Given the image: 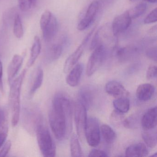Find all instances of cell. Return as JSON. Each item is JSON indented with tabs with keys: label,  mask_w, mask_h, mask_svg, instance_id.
Masks as SVG:
<instances>
[{
	"label": "cell",
	"mask_w": 157,
	"mask_h": 157,
	"mask_svg": "<svg viewBox=\"0 0 157 157\" xmlns=\"http://www.w3.org/2000/svg\"><path fill=\"white\" fill-rule=\"evenodd\" d=\"M83 71V66L81 63L75 65L70 71L66 79L67 84L71 87H76L78 84Z\"/></svg>",
	"instance_id": "ac0fdd59"
},
{
	"label": "cell",
	"mask_w": 157,
	"mask_h": 157,
	"mask_svg": "<svg viewBox=\"0 0 157 157\" xmlns=\"http://www.w3.org/2000/svg\"><path fill=\"white\" fill-rule=\"evenodd\" d=\"M3 147L0 150V157H4L7 156L9 153V151L10 150L12 146V142L10 140H9L5 142L3 144Z\"/></svg>",
	"instance_id": "d6a6232c"
},
{
	"label": "cell",
	"mask_w": 157,
	"mask_h": 157,
	"mask_svg": "<svg viewBox=\"0 0 157 157\" xmlns=\"http://www.w3.org/2000/svg\"><path fill=\"white\" fill-rule=\"evenodd\" d=\"M107 49L104 45H100L94 49L87 64V76H91L100 68L105 59Z\"/></svg>",
	"instance_id": "5b68a950"
},
{
	"label": "cell",
	"mask_w": 157,
	"mask_h": 157,
	"mask_svg": "<svg viewBox=\"0 0 157 157\" xmlns=\"http://www.w3.org/2000/svg\"><path fill=\"white\" fill-rule=\"evenodd\" d=\"M141 125L143 129L148 130L156 128L157 126V107L148 109L141 118Z\"/></svg>",
	"instance_id": "5bb4252c"
},
{
	"label": "cell",
	"mask_w": 157,
	"mask_h": 157,
	"mask_svg": "<svg viewBox=\"0 0 157 157\" xmlns=\"http://www.w3.org/2000/svg\"><path fill=\"white\" fill-rule=\"evenodd\" d=\"M101 134L105 141L108 144H112L116 138V134L113 128L108 125L103 124L100 128Z\"/></svg>",
	"instance_id": "603a6c76"
},
{
	"label": "cell",
	"mask_w": 157,
	"mask_h": 157,
	"mask_svg": "<svg viewBox=\"0 0 157 157\" xmlns=\"http://www.w3.org/2000/svg\"><path fill=\"white\" fill-rule=\"evenodd\" d=\"M147 4L145 2H141L137 4L134 8L128 10L131 19H136L140 17L146 11L147 9Z\"/></svg>",
	"instance_id": "484cf974"
},
{
	"label": "cell",
	"mask_w": 157,
	"mask_h": 157,
	"mask_svg": "<svg viewBox=\"0 0 157 157\" xmlns=\"http://www.w3.org/2000/svg\"><path fill=\"white\" fill-rule=\"evenodd\" d=\"M148 80H151L157 77V67L154 65H151L148 68L146 75Z\"/></svg>",
	"instance_id": "1f68e13d"
},
{
	"label": "cell",
	"mask_w": 157,
	"mask_h": 157,
	"mask_svg": "<svg viewBox=\"0 0 157 157\" xmlns=\"http://www.w3.org/2000/svg\"><path fill=\"white\" fill-rule=\"evenodd\" d=\"M13 33L18 39H21L23 36L24 30L21 18L18 13H16L13 20Z\"/></svg>",
	"instance_id": "4316f807"
},
{
	"label": "cell",
	"mask_w": 157,
	"mask_h": 157,
	"mask_svg": "<svg viewBox=\"0 0 157 157\" xmlns=\"http://www.w3.org/2000/svg\"><path fill=\"white\" fill-rule=\"evenodd\" d=\"M131 2H135L137 1L138 0H129Z\"/></svg>",
	"instance_id": "60d3db41"
},
{
	"label": "cell",
	"mask_w": 157,
	"mask_h": 157,
	"mask_svg": "<svg viewBox=\"0 0 157 157\" xmlns=\"http://www.w3.org/2000/svg\"><path fill=\"white\" fill-rule=\"evenodd\" d=\"M8 136V132L7 129H4L0 131V148L3 146L6 141Z\"/></svg>",
	"instance_id": "d590c367"
},
{
	"label": "cell",
	"mask_w": 157,
	"mask_h": 157,
	"mask_svg": "<svg viewBox=\"0 0 157 157\" xmlns=\"http://www.w3.org/2000/svg\"><path fill=\"white\" fill-rule=\"evenodd\" d=\"M6 121L5 113L2 110H0V129L4 128Z\"/></svg>",
	"instance_id": "74e56055"
},
{
	"label": "cell",
	"mask_w": 157,
	"mask_h": 157,
	"mask_svg": "<svg viewBox=\"0 0 157 157\" xmlns=\"http://www.w3.org/2000/svg\"><path fill=\"white\" fill-rule=\"evenodd\" d=\"M146 56L148 58L155 61H157V47H153L147 50Z\"/></svg>",
	"instance_id": "836d02e7"
},
{
	"label": "cell",
	"mask_w": 157,
	"mask_h": 157,
	"mask_svg": "<svg viewBox=\"0 0 157 157\" xmlns=\"http://www.w3.org/2000/svg\"><path fill=\"white\" fill-rule=\"evenodd\" d=\"M110 120L111 123L115 126H118L124 123V113H120L116 110L112 112L110 116Z\"/></svg>",
	"instance_id": "83f0119b"
},
{
	"label": "cell",
	"mask_w": 157,
	"mask_h": 157,
	"mask_svg": "<svg viewBox=\"0 0 157 157\" xmlns=\"http://www.w3.org/2000/svg\"><path fill=\"white\" fill-rule=\"evenodd\" d=\"M36 2L37 0H18L19 8L23 12L28 11L34 8Z\"/></svg>",
	"instance_id": "f1b7e54d"
},
{
	"label": "cell",
	"mask_w": 157,
	"mask_h": 157,
	"mask_svg": "<svg viewBox=\"0 0 157 157\" xmlns=\"http://www.w3.org/2000/svg\"><path fill=\"white\" fill-rule=\"evenodd\" d=\"M116 56L121 62L130 60L136 56L140 51V48L135 45L128 46L123 48H115Z\"/></svg>",
	"instance_id": "7c38bea8"
},
{
	"label": "cell",
	"mask_w": 157,
	"mask_h": 157,
	"mask_svg": "<svg viewBox=\"0 0 157 157\" xmlns=\"http://www.w3.org/2000/svg\"><path fill=\"white\" fill-rule=\"evenodd\" d=\"M99 7L100 4L96 1H94L90 4L84 17L78 24V29L79 31H84L90 27L97 15Z\"/></svg>",
	"instance_id": "8fae6325"
},
{
	"label": "cell",
	"mask_w": 157,
	"mask_h": 157,
	"mask_svg": "<svg viewBox=\"0 0 157 157\" xmlns=\"http://www.w3.org/2000/svg\"><path fill=\"white\" fill-rule=\"evenodd\" d=\"M105 91L111 96L116 98H128L129 93L124 86L116 81H111L106 83Z\"/></svg>",
	"instance_id": "4fadbf2b"
},
{
	"label": "cell",
	"mask_w": 157,
	"mask_h": 157,
	"mask_svg": "<svg viewBox=\"0 0 157 157\" xmlns=\"http://www.w3.org/2000/svg\"><path fill=\"white\" fill-rule=\"evenodd\" d=\"M44 73L43 69L39 67L37 69L36 73L34 80L31 87L29 94L30 95H33L38 90L43 84L44 81Z\"/></svg>",
	"instance_id": "cb8c5ba5"
},
{
	"label": "cell",
	"mask_w": 157,
	"mask_h": 157,
	"mask_svg": "<svg viewBox=\"0 0 157 157\" xmlns=\"http://www.w3.org/2000/svg\"><path fill=\"white\" fill-rule=\"evenodd\" d=\"M155 128L148 130L143 129L142 137L147 146L151 148L155 147L157 145V132Z\"/></svg>",
	"instance_id": "44dd1931"
},
{
	"label": "cell",
	"mask_w": 157,
	"mask_h": 157,
	"mask_svg": "<svg viewBox=\"0 0 157 157\" xmlns=\"http://www.w3.org/2000/svg\"><path fill=\"white\" fill-rule=\"evenodd\" d=\"M51 130L57 139L62 140L72 129V107L68 97L62 93L56 94L48 115Z\"/></svg>",
	"instance_id": "6da1fadb"
},
{
	"label": "cell",
	"mask_w": 157,
	"mask_h": 157,
	"mask_svg": "<svg viewBox=\"0 0 157 157\" xmlns=\"http://www.w3.org/2000/svg\"><path fill=\"white\" fill-rule=\"evenodd\" d=\"M132 19L128 14V11L116 16L114 19L112 25L111 31L114 36L125 32L131 25Z\"/></svg>",
	"instance_id": "9c48e42d"
},
{
	"label": "cell",
	"mask_w": 157,
	"mask_h": 157,
	"mask_svg": "<svg viewBox=\"0 0 157 157\" xmlns=\"http://www.w3.org/2000/svg\"><path fill=\"white\" fill-rule=\"evenodd\" d=\"M154 86L150 83H145L140 84L136 91V95L139 101H146L151 100L155 93Z\"/></svg>",
	"instance_id": "2e32d148"
},
{
	"label": "cell",
	"mask_w": 157,
	"mask_h": 157,
	"mask_svg": "<svg viewBox=\"0 0 157 157\" xmlns=\"http://www.w3.org/2000/svg\"><path fill=\"white\" fill-rule=\"evenodd\" d=\"M0 90L3 91V67L2 62L0 59Z\"/></svg>",
	"instance_id": "8d00e7d4"
},
{
	"label": "cell",
	"mask_w": 157,
	"mask_h": 157,
	"mask_svg": "<svg viewBox=\"0 0 157 157\" xmlns=\"http://www.w3.org/2000/svg\"><path fill=\"white\" fill-rule=\"evenodd\" d=\"M151 156H152V157H156V156H157V153H154V154H153V155H151Z\"/></svg>",
	"instance_id": "ab89813d"
},
{
	"label": "cell",
	"mask_w": 157,
	"mask_h": 157,
	"mask_svg": "<svg viewBox=\"0 0 157 157\" xmlns=\"http://www.w3.org/2000/svg\"><path fill=\"white\" fill-rule=\"evenodd\" d=\"M36 138L39 149L44 157H54L56 155V146L48 129L43 124L36 127Z\"/></svg>",
	"instance_id": "3957f363"
},
{
	"label": "cell",
	"mask_w": 157,
	"mask_h": 157,
	"mask_svg": "<svg viewBox=\"0 0 157 157\" xmlns=\"http://www.w3.org/2000/svg\"><path fill=\"white\" fill-rule=\"evenodd\" d=\"M23 62V58L21 56L15 55L13 56L9 64L8 68V79L9 84L10 85L13 80L15 79L21 67Z\"/></svg>",
	"instance_id": "9a60e30c"
},
{
	"label": "cell",
	"mask_w": 157,
	"mask_h": 157,
	"mask_svg": "<svg viewBox=\"0 0 157 157\" xmlns=\"http://www.w3.org/2000/svg\"><path fill=\"white\" fill-rule=\"evenodd\" d=\"M67 42V38L63 37L59 43L53 44L50 46L46 51L48 59L50 61H55L58 59L62 55L64 44Z\"/></svg>",
	"instance_id": "e0dca14e"
},
{
	"label": "cell",
	"mask_w": 157,
	"mask_h": 157,
	"mask_svg": "<svg viewBox=\"0 0 157 157\" xmlns=\"http://www.w3.org/2000/svg\"><path fill=\"white\" fill-rule=\"evenodd\" d=\"M40 24L44 40L49 43L57 33L58 24L56 18L50 11H45L41 16Z\"/></svg>",
	"instance_id": "277c9868"
},
{
	"label": "cell",
	"mask_w": 157,
	"mask_h": 157,
	"mask_svg": "<svg viewBox=\"0 0 157 157\" xmlns=\"http://www.w3.org/2000/svg\"><path fill=\"white\" fill-rule=\"evenodd\" d=\"M144 1L151 3H156L157 2V0H144Z\"/></svg>",
	"instance_id": "f35d334b"
},
{
	"label": "cell",
	"mask_w": 157,
	"mask_h": 157,
	"mask_svg": "<svg viewBox=\"0 0 157 157\" xmlns=\"http://www.w3.org/2000/svg\"><path fill=\"white\" fill-rule=\"evenodd\" d=\"M137 119L135 116H131L128 118L124 119L123 123V125L125 127L127 128H133L136 127L137 124Z\"/></svg>",
	"instance_id": "f546056e"
},
{
	"label": "cell",
	"mask_w": 157,
	"mask_h": 157,
	"mask_svg": "<svg viewBox=\"0 0 157 157\" xmlns=\"http://www.w3.org/2000/svg\"><path fill=\"white\" fill-rule=\"evenodd\" d=\"M149 151L146 145L138 143L130 145L127 148L125 156L127 157H145L148 154Z\"/></svg>",
	"instance_id": "d6986e66"
},
{
	"label": "cell",
	"mask_w": 157,
	"mask_h": 157,
	"mask_svg": "<svg viewBox=\"0 0 157 157\" xmlns=\"http://www.w3.org/2000/svg\"><path fill=\"white\" fill-rule=\"evenodd\" d=\"M89 157H108L107 153L104 151L99 149H94L89 153Z\"/></svg>",
	"instance_id": "e575fe53"
},
{
	"label": "cell",
	"mask_w": 157,
	"mask_h": 157,
	"mask_svg": "<svg viewBox=\"0 0 157 157\" xmlns=\"http://www.w3.org/2000/svg\"><path fill=\"white\" fill-rule=\"evenodd\" d=\"M96 96V90L92 85L86 84L79 90L78 101L86 109H90L94 101Z\"/></svg>",
	"instance_id": "30bf717a"
},
{
	"label": "cell",
	"mask_w": 157,
	"mask_h": 157,
	"mask_svg": "<svg viewBox=\"0 0 157 157\" xmlns=\"http://www.w3.org/2000/svg\"><path fill=\"white\" fill-rule=\"evenodd\" d=\"M157 21V8L152 10L144 20V23L146 24L153 23Z\"/></svg>",
	"instance_id": "4dcf8cb0"
},
{
	"label": "cell",
	"mask_w": 157,
	"mask_h": 157,
	"mask_svg": "<svg viewBox=\"0 0 157 157\" xmlns=\"http://www.w3.org/2000/svg\"><path fill=\"white\" fill-rule=\"evenodd\" d=\"M26 73V70H24L10 85L9 104L11 111L12 124L13 127L17 125L20 119L21 90Z\"/></svg>",
	"instance_id": "7a4b0ae2"
},
{
	"label": "cell",
	"mask_w": 157,
	"mask_h": 157,
	"mask_svg": "<svg viewBox=\"0 0 157 157\" xmlns=\"http://www.w3.org/2000/svg\"><path fill=\"white\" fill-rule=\"evenodd\" d=\"M94 30L95 28H93L88 35H86L77 49L67 59L64 66V71L65 73H67L70 71L76 65L82 56L86 45L88 44L91 36L92 35Z\"/></svg>",
	"instance_id": "ba28073f"
},
{
	"label": "cell",
	"mask_w": 157,
	"mask_h": 157,
	"mask_svg": "<svg viewBox=\"0 0 157 157\" xmlns=\"http://www.w3.org/2000/svg\"><path fill=\"white\" fill-rule=\"evenodd\" d=\"M85 107L79 101L74 105V120L78 138L81 140L85 138V131L87 117Z\"/></svg>",
	"instance_id": "52a82bcc"
},
{
	"label": "cell",
	"mask_w": 157,
	"mask_h": 157,
	"mask_svg": "<svg viewBox=\"0 0 157 157\" xmlns=\"http://www.w3.org/2000/svg\"><path fill=\"white\" fill-rule=\"evenodd\" d=\"M41 50V44L40 38L38 36H36L31 49V56L27 62V67H30L34 64L40 55Z\"/></svg>",
	"instance_id": "ffe728a7"
},
{
	"label": "cell",
	"mask_w": 157,
	"mask_h": 157,
	"mask_svg": "<svg viewBox=\"0 0 157 157\" xmlns=\"http://www.w3.org/2000/svg\"><path fill=\"white\" fill-rule=\"evenodd\" d=\"M70 149L71 157H83V152L80 145L78 137L74 134L72 135L71 138Z\"/></svg>",
	"instance_id": "7402d4cb"
},
{
	"label": "cell",
	"mask_w": 157,
	"mask_h": 157,
	"mask_svg": "<svg viewBox=\"0 0 157 157\" xmlns=\"http://www.w3.org/2000/svg\"><path fill=\"white\" fill-rule=\"evenodd\" d=\"M113 105L117 111L122 113H127L130 108V101L128 98H116L113 101Z\"/></svg>",
	"instance_id": "d4e9b609"
},
{
	"label": "cell",
	"mask_w": 157,
	"mask_h": 157,
	"mask_svg": "<svg viewBox=\"0 0 157 157\" xmlns=\"http://www.w3.org/2000/svg\"><path fill=\"white\" fill-rule=\"evenodd\" d=\"M101 130L98 120L95 117L87 118L85 131V138L91 147H96L101 141Z\"/></svg>",
	"instance_id": "8992f818"
}]
</instances>
